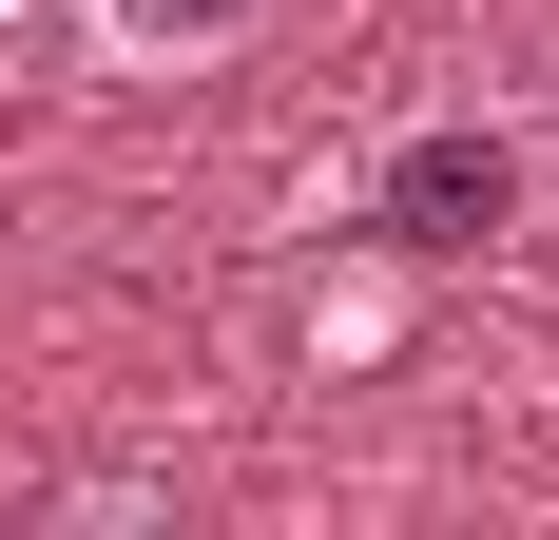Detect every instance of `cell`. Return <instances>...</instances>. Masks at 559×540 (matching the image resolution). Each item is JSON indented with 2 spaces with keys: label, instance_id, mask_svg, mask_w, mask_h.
Wrapping results in <instances>:
<instances>
[{
  "label": "cell",
  "instance_id": "6da1fadb",
  "mask_svg": "<svg viewBox=\"0 0 559 540\" xmlns=\"http://www.w3.org/2000/svg\"><path fill=\"white\" fill-rule=\"evenodd\" d=\"M367 232H386L405 270H463L521 232V136L502 116H425V136H386V174H367Z\"/></svg>",
  "mask_w": 559,
  "mask_h": 540
},
{
  "label": "cell",
  "instance_id": "7a4b0ae2",
  "mask_svg": "<svg viewBox=\"0 0 559 540\" xmlns=\"http://www.w3.org/2000/svg\"><path fill=\"white\" fill-rule=\"evenodd\" d=\"M78 20H97V58H135V78H213V58H251L271 0H78Z\"/></svg>",
  "mask_w": 559,
  "mask_h": 540
},
{
  "label": "cell",
  "instance_id": "3957f363",
  "mask_svg": "<svg viewBox=\"0 0 559 540\" xmlns=\"http://www.w3.org/2000/svg\"><path fill=\"white\" fill-rule=\"evenodd\" d=\"M540 116H559V58H540Z\"/></svg>",
  "mask_w": 559,
  "mask_h": 540
}]
</instances>
